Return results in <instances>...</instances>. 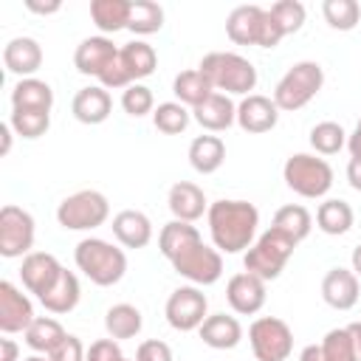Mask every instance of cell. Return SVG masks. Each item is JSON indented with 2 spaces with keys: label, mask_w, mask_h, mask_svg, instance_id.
Wrapping results in <instances>:
<instances>
[{
  "label": "cell",
  "mask_w": 361,
  "mask_h": 361,
  "mask_svg": "<svg viewBox=\"0 0 361 361\" xmlns=\"http://www.w3.org/2000/svg\"><path fill=\"white\" fill-rule=\"evenodd\" d=\"M144 327V319H141V310L135 305H113L107 313H104V330L110 338H135Z\"/></svg>",
  "instance_id": "33"
},
{
  "label": "cell",
  "mask_w": 361,
  "mask_h": 361,
  "mask_svg": "<svg viewBox=\"0 0 361 361\" xmlns=\"http://www.w3.org/2000/svg\"><path fill=\"white\" fill-rule=\"evenodd\" d=\"M79 299H82V288H79V279H76V274L73 271H62L59 274V279L54 282V288L48 290V293H42L39 296V305L48 310V313H56V316H62V313H71L76 305H79Z\"/></svg>",
  "instance_id": "27"
},
{
  "label": "cell",
  "mask_w": 361,
  "mask_h": 361,
  "mask_svg": "<svg viewBox=\"0 0 361 361\" xmlns=\"http://www.w3.org/2000/svg\"><path fill=\"white\" fill-rule=\"evenodd\" d=\"M133 0H93L90 3V20L104 34H116L130 25Z\"/></svg>",
  "instance_id": "28"
},
{
  "label": "cell",
  "mask_w": 361,
  "mask_h": 361,
  "mask_svg": "<svg viewBox=\"0 0 361 361\" xmlns=\"http://www.w3.org/2000/svg\"><path fill=\"white\" fill-rule=\"evenodd\" d=\"M347 149H350V158H361V127L355 124V130L347 135Z\"/></svg>",
  "instance_id": "49"
},
{
  "label": "cell",
  "mask_w": 361,
  "mask_h": 361,
  "mask_svg": "<svg viewBox=\"0 0 361 361\" xmlns=\"http://www.w3.org/2000/svg\"><path fill=\"white\" fill-rule=\"evenodd\" d=\"M118 361H135V358H118Z\"/></svg>",
  "instance_id": "55"
},
{
  "label": "cell",
  "mask_w": 361,
  "mask_h": 361,
  "mask_svg": "<svg viewBox=\"0 0 361 361\" xmlns=\"http://www.w3.org/2000/svg\"><path fill=\"white\" fill-rule=\"evenodd\" d=\"M0 361H20V347L14 338H0Z\"/></svg>",
  "instance_id": "46"
},
{
  "label": "cell",
  "mask_w": 361,
  "mask_h": 361,
  "mask_svg": "<svg viewBox=\"0 0 361 361\" xmlns=\"http://www.w3.org/2000/svg\"><path fill=\"white\" fill-rule=\"evenodd\" d=\"M23 336H25V344H28L34 353L51 355L68 333H65V327H62L54 316H37V319L28 324V330H25Z\"/></svg>",
  "instance_id": "31"
},
{
  "label": "cell",
  "mask_w": 361,
  "mask_h": 361,
  "mask_svg": "<svg viewBox=\"0 0 361 361\" xmlns=\"http://www.w3.org/2000/svg\"><path fill=\"white\" fill-rule=\"evenodd\" d=\"M324 85V71L313 59H302L285 71V76L274 87V102L285 113H296L305 104H310Z\"/></svg>",
  "instance_id": "6"
},
{
  "label": "cell",
  "mask_w": 361,
  "mask_h": 361,
  "mask_svg": "<svg viewBox=\"0 0 361 361\" xmlns=\"http://www.w3.org/2000/svg\"><path fill=\"white\" fill-rule=\"evenodd\" d=\"M299 361H322V347H319V344H307V347L299 353Z\"/></svg>",
  "instance_id": "52"
},
{
  "label": "cell",
  "mask_w": 361,
  "mask_h": 361,
  "mask_svg": "<svg viewBox=\"0 0 361 361\" xmlns=\"http://www.w3.org/2000/svg\"><path fill=\"white\" fill-rule=\"evenodd\" d=\"M322 14H324L330 28L353 31L358 25V20H361V6L355 0H324L322 3Z\"/></svg>",
  "instance_id": "38"
},
{
  "label": "cell",
  "mask_w": 361,
  "mask_h": 361,
  "mask_svg": "<svg viewBox=\"0 0 361 361\" xmlns=\"http://www.w3.org/2000/svg\"><path fill=\"white\" fill-rule=\"evenodd\" d=\"M248 341L257 361H288L293 353V330L276 316H259L248 327Z\"/></svg>",
  "instance_id": "11"
},
{
  "label": "cell",
  "mask_w": 361,
  "mask_h": 361,
  "mask_svg": "<svg viewBox=\"0 0 361 361\" xmlns=\"http://www.w3.org/2000/svg\"><path fill=\"white\" fill-rule=\"evenodd\" d=\"M172 93L178 96V102L186 107H197V104H203L212 93H214V87H212V82L206 79V73L200 71V68H192V71H180L178 76H175V82H172Z\"/></svg>",
  "instance_id": "30"
},
{
  "label": "cell",
  "mask_w": 361,
  "mask_h": 361,
  "mask_svg": "<svg viewBox=\"0 0 361 361\" xmlns=\"http://www.w3.org/2000/svg\"><path fill=\"white\" fill-rule=\"evenodd\" d=\"M347 330H350V338H353L355 355H358V361H361V322H350V324H347Z\"/></svg>",
  "instance_id": "50"
},
{
  "label": "cell",
  "mask_w": 361,
  "mask_h": 361,
  "mask_svg": "<svg viewBox=\"0 0 361 361\" xmlns=\"http://www.w3.org/2000/svg\"><path fill=\"white\" fill-rule=\"evenodd\" d=\"M8 124H11L14 135L34 141V138H39V135L48 133V127H51V113H45V110H11Z\"/></svg>",
  "instance_id": "37"
},
{
  "label": "cell",
  "mask_w": 361,
  "mask_h": 361,
  "mask_svg": "<svg viewBox=\"0 0 361 361\" xmlns=\"http://www.w3.org/2000/svg\"><path fill=\"white\" fill-rule=\"evenodd\" d=\"M361 288H358V276L353 274V268H330L322 279V299L333 307V310H350L358 305Z\"/></svg>",
  "instance_id": "18"
},
{
  "label": "cell",
  "mask_w": 361,
  "mask_h": 361,
  "mask_svg": "<svg viewBox=\"0 0 361 361\" xmlns=\"http://www.w3.org/2000/svg\"><path fill=\"white\" fill-rule=\"evenodd\" d=\"M34 217L14 206V203H6L0 209V254L6 259H17V257H25L31 254L34 248Z\"/></svg>",
  "instance_id": "13"
},
{
  "label": "cell",
  "mask_w": 361,
  "mask_h": 361,
  "mask_svg": "<svg viewBox=\"0 0 361 361\" xmlns=\"http://www.w3.org/2000/svg\"><path fill=\"white\" fill-rule=\"evenodd\" d=\"M158 248L169 259L175 274H180L183 279H189L197 288L214 285L223 276V257H220V251L206 245L200 231L192 223L169 220L161 228V234H158Z\"/></svg>",
  "instance_id": "1"
},
{
  "label": "cell",
  "mask_w": 361,
  "mask_h": 361,
  "mask_svg": "<svg viewBox=\"0 0 361 361\" xmlns=\"http://www.w3.org/2000/svg\"><path fill=\"white\" fill-rule=\"evenodd\" d=\"M110 217V203L96 189H82L68 195L56 206V223L68 231H90L99 228Z\"/></svg>",
  "instance_id": "10"
},
{
  "label": "cell",
  "mask_w": 361,
  "mask_h": 361,
  "mask_svg": "<svg viewBox=\"0 0 361 361\" xmlns=\"http://www.w3.org/2000/svg\"><path fill=\"white\" fill-rule=\"evenodd\" d=\"M164 316L172 330H180V333L200 330V324L209 316V299L197 285H180L169 293Z\"/></svg>",
  "instance_id": "12"
},
{
  "label": "cell",
  "mask_w": 361,
  "mask_h": 361,
  "mask_svg": "<svg viewBox=\"0 0 361 361\" xmlns=\"http://www.w3.org/2000/svg\"><path fill=\"white\" fill-rule=\"evenodd\" d=\"M11 124L6 121V124H0V135H3V144H0V155H8V149H11Z\"/></svg>",
  "instance_id": "51"
},
{
  "label": "cell",
  "mask_w": 361,
  "mask_h": 361,
  "mask_svg": "<svg viewBox=\"0 0 361 361\" xmlns=\"http://www.w3.org/2000/svg\"><path fill=\"white\" fill-rule=\"evenodd\" d=\"M121 107H124V113H127V116H135V118H141V116L152 113V110H155L152 90H149L147 85H141V82H135V85L124 87V93H121Z\"/></svg>",
  "instance_id": "42"
},
{
  "label": "cell",
  "mask_w": 361,
  "mask_h": 361,
  "mask_svg": "<svg viewBox=\"0 0 361 361\" xmlns=\"http://www.w3.org/2000/svg\"><path fill=\"white\" fill-rule=\"evenodd\" d=\"M116 56H118V48L113 45V39H107V37H87V39H82V42L76 45V51H73V65H76L79 73L99 79V76L110 68V62H113Z\"/></svg>",
  "instance_id": "19"
},
{
  "label": "cell",
  "mask_w": 361,
  "mask_h": 361,
  "mask_svg": "<svg viewBox=\"0 0 361 361\" xmlns=\"http://www.w3.org/2000/svg\"><path fill=\"white\" fill-rule=\"evenodd\" d=\"M310 147L319 155H336V152H341V147H347V133L336 121H319L310 130Z\"/></svg>",
  "instance_id": "39"
},
{
  "label": "cell",
  "mask_w": 361,
  "mask_h": 361,
  "mask_svg": "<svg viewBox=\"0 0 361 361\" xmlns=\"http://www.w3.org/2000/svg\"><path fill=\"white\" fill-rule=\"evenodd\" d=\"M25 6H28V11H34V14H54V11L62 8L59 0H54V3H34V0H28Z\"/></svg>",
  "instance_id": "48"
},
{
  "label": "cell",
  "mask_w": 361,
  "mask_h": 361,
  "mask_svg": "<svg viewBox=\"0 0 361 361\" xmlns=\"http://www.w3.org/2000/svg\"><path fill=\"white\" fill-rule=\"evenodd\" d=\"M3 65L8 73L20 76V79H28L39 71L42 65V48L34 37H14L6 42L3 48Z\"/></svg>",
  "instance_id": "21"
},
{
  "label": "cell",
  "mask_w": 361,
  "mask_h": 361,
  "mask_svg": "<svg viewBox=\"0 0 361 361\" xmlns=\"http://www.w3.org/2000/svg\"><path fill=\"white\" fill-rule=\"evenodd\" d=\"M135 361H172V347L161 338H147L138 344Z\"/></svg>",
  "instance_id": "44"
},
{
  "label": "cell",
  "mask_w": 361,
  "mask_h": 361,
  "mask_svg": "<svg viewBox=\"0 0 361 361\" xmlns=\"http://www.w3.org/2000/svg\"><path fill=\"white\" fill-rule=\"evenodd\" d=\"M276 121H279V107L274 99H268L262 93L243 96V102L237 104V124H240V130H245L251 135L274 130Z\"/></svg>",
  "instance_id": "17"
},
{
  "label": "cell",
  "mask_w": 361,
  "mask_h": 361,
  "mask_svg": "<svg viewBox=\"0 0 361 361\" xmlns=\"http://www.w3.org/2000/svg\"><path fill=\"white\" fill-rule=\"evenodd\" d=\"M110 110H113V99L102 85L76 90V96L71 102V113L82 124H102V121H107Z\"/></svg>",
  "instance_id": "22"
},
{
  "label": "cell",
  "mask_w": 361,
  "mask_h": 361,
  "mask_svg": "<svg viewBox=\"0 0 361 361\" xmlns=\"http://www.w3.org/2000/svg\"><path fill=\"white\" fill-rule=\"evenodd\" d=\"M166 206L172 212V220H183V223H195V220L203 217V212H209L203 189L197 183H192V180L172 183L169 195H166Z\"/></svg>",
  "instance_id": "20"
},
{
  "label": "cell",
  "mask_w": 361,
  "mask_h": 361,
  "mask_svg": "<svg viewBox=\"0 0 361 361\" xmlns=\"http://www.w3.org/2000/svg\"><path fill=\"white\" fill-rule=\"evenodd\" d=\"M197 68L206 73V79L217 93L251 96V90L257 87V68L234 51H212L200 59Z\"/></svg>",
  "instance_id": "4"
},
{
  "label": "cell",
  "mask_w": 361,
  "mask_h": 361,
  "mask_svg": "<svg viewBox=\"0 0 361 361\" xmlns=\"http://www.w3.org/2000/svg\"><path fill=\"white\" fill-rule=\"evenodd\" d=\"M350 262H353V274H355V276H361V243L353 248V257H350Z\"/></svg>",
  "instance_id": "53"
},
{
  "label": "cell",
  "mask_w": 361,
  "mask_h": 361,
  "mask_svg": "<svg viewBox=\"0 0 361 361\" xmlns=\"http://www.w3.org/2000/svg\"><path fill=\"white\" fill-rule=\"evenodd\" d=\"M65 268L59 265V259L48 251H31L23 257V265H20V279H23V288L28 293H34L37 299L42 293H48L54 288V282L59 279Z\"/></svg>",
  "instance_id": "15"
},
{
  "label": "cell",
  "mask_w": 361,
  "mask_h": 361,
  "mask_svg": "<svg viewBox=\"0 0 361 361\" xmlns=\"http://www.w3.org/2000/svg\"><path fill=\"white\" fill-rule=\"evenodd\" d=\"M353 220H355L353 206L341 197H330V200L319 203V209H316V226L330 237L347 234L353 228Z\"/></svg>",
  "instance_id": "32"
},
{
  "label": "cell",
  "mask_w": 361,
  "mask_h": 361,
  "mask_svg": "<svg viewBox=\"0 0 361 361\" xmlns=\"http://www.w3.org/2000/svg\"><path fill=\"white\" fill-rule=\"evenodd\" d=\"M265 296H268L265 293V279H259V276H254L248 271L234 274L228 279V285H226V299H228L231 310L240 313V316L259 313L262 305H265Z\"/></svg>",
  "instance_id": "16"
},
{
  "label": "cell",
  "mask_w": 361,
  "mask_h": 361,
  "mask_svg": "<svg viewBox=\"0 0 361 361\" xmlns=\"http://www.w3.org/2000/svg\"><path fill=\"white\" fill-rule=\"evenodd\" d=\"M282 178L288 183V189H293L302 197H324L333 186V166L324 158L307 155V152H296L285 161L282 166Z\"/></svg>",
  "instance_id": "9"
},
{
  "label": "cell",
  "mask_w": 361,
  "mask_h": 361,
  "mask_svg": "<svg viewBox=\"0 0 361 361\" xmlns=\"http://www.w3.org/2000/svg\"><path fill=\"white\" fill-rule=\"evenodd\" d=\"M226 34L237 45H257V48H276L285 37L274 14L262 6H237L226 20Z\"/></svg>",
  "instance_id": "5"
},
{
  "label": "cell",
  "mask_w": 361,
  "mask_h": 361,
  "mask_svg": "<svg viewBox=\"0 0 361 361\" xmlns=\"http://www.w3.org/2000/svg\"><path fill=\"white\" fill-rule=\"evenodd\" d=\"M158 65V54L149 42L133 39L127 45L118 48V56L110 62V68L99 76V85L104 90H118V87H130L141 79H147Z\"/></svg>",
  "instance_id": "7"
},
{
  "label": "cell",
  "mask_w": 361,
  "mask_h": 361,
  "mask_svg": "<svg viewBox=\"0 0 361 361\" xmlns=\"http://www.w3.org/2000/svg\"><path fill=\"white\" fill-rule=\"evenodd\" d=\"M209 234L217 251L223 254H240L254 245L259 212L248 200H214L206 212Z\"/></svg>",
  "instance_id": "2"
},
{
  "label": "cell",
  "mask_w": 361,
  "mask_h": 361,
  "mask_svg": "<svg viewBox=\"0 0 361 361\" xmlns=\"http://www.w3.org/2000/svg\"><path fill=\"white\" fill-rule=\"evenodd\" d=\"M226 161V144L220 135H197L189 144V164L200 175H212Z\"/></svg>",
  "instance_id": "29"
},
{
  "label": "cell",
  "mask_w": 361,
  "mask_h": 361,
  "mask_svg": "<svg viewBox=\"0 0 361 361\" xmlns=\"http://www.w3.org/2000/svg\"><path fill=\"white\" fill-rule=\"evenodd\" d=\"M51 107H54V90L48 82L28 76L11 87V110H45V113H51Z\"/></svg>",
  "instance_id": "26"
},
{
  "label": "cell",
  "mask_w": 361,
  "mask_h": 361,
  "mask_svg": "<svg viewBox=\"0 0 361 361\" xmlns=\"http://www.w3.org/2000/svg\"><path fill=\"white\" fill-rule=\"evenodd\" d=\"M25 361H51V358H48V355H39V353H37V355H28Z\"/></svg>",
  "instance_id": "54"
},
{
  "label": "cell",
  "mask_w": 361,
  "mask_h": 361,
  "mask_svg": "<svg viewBox=\"0 0 361 361\" xmlns=\"http://www.w3.org/2000/svg\"><path fill=\"white\" fill-rule=\"evenodd\" d=\"M118 358H124V353L116 338H99L87 347V361H118Z\"/></svg>",
  "instance_id": "45"
},
{
  "label": "cell",
  "mask_w": 361,
  "mask_h": 361,
  "mask_svg": "<svg viewBox=\"0 0 361 361\" xmlns=\"http://www.w3.org/2000/svg\"><path fill=\"white\" fill-rule=\"evenodd\" d=\"M293 251H296V243L271 226V228L262 231V234L254 240V245L245 251L243 265H245L248 274H254V276L271 282V279H276V276L285 271V265H288V259L293 257Z\"/></svg>",
  "instance_id": "8"
},
{
  "label": "cell",
  "mask_w": 361,
  "mask_h": 361,
  "mask_svg": "<svg viewBox=\"0 0 361 361\" xmlns=\"http://www.w3.org/2000/svg\"><path fill=\"white\" fill-rule=\"evenodd\" d=\"M192 116H195V121L203 127V130H209V133H223V130H228L234 121H237V104L226 96V93H212L203 104H197L195 110H192Z\"/></svg>",
  "instance_id": "24"
},
{
  "label": "cell",
  "mask_w": 361,
  "mask_h": 361,
  "mask_svg": "<svg viewBox=\"0 0 361 361\" xmlns=\"http://www.w3.org/2000/svg\"><path fill=\"white\" fill-rule=\"evenodd\" d=\"M197 333H200L203 344L212 350H234L243 341V324L237 322V316H228V313L206 316V322L200 324Z\"/></svg>",
  "instance_id": "23"
},
{
  "label": "cell",
  "mask_w": 361,
  "mask_h": 361,
  "mask_svg": "<svg viewBox=\"0 0 361 361\" xmlns=\"http://www.w3.org/2000/svg\"><path fill=\"white\" fill-rule=\"evenodd\" d=\"M113 234L124 248H144L152 240V223L138 209H124L113 217Z\"/></svg>",
  "instance_id": "25"
},
{
  "label": "cell",
  "mask_w": 361,
  "mask_h": 361,
  "mask_svg": "<svg viewBox=\"0 0 361 361\" xmlns=\"http://www.w3.org/2000/svg\"><path fill=\"white\" fill-rule=\"evenodd\" d=\"M189 121H192V116H189V110H186L180 102H164V104H158V107L152 110V124H155V130L164 133V135H178V133H183V130L189 127Z\"/></svg>",
  "instance_id": "36"
},
{
  "label": "cell",
  "mask_w": 361,
  "mask_h": 361,
  "mask_svg": "<svg viewBox=\"0 0 361 361\" xmlns=\"http://www.w3.org/2000/svg\"><path fill=\"white\" fill-rule=\"evenodd\" d=\"M347 180L355 192H361V158H350L347 164Z\"/></svg>",
  "instance_id": "47"
},
{
  "label": "cell",
  "mask_w": 361,
  "mask_h": 361,
  "mask_svg": "<svg viewBox=\"0 0 361 361\" xmlns=\"http://www.w3.org/2000/svg\"><path fill=\"white\" fill-rule=\"evenodd\" d=\"M268 11L274 14V20L279 23V28H282L285 37H288V34H296V31L305 25V6H302L299 0H279V3H274Z\"/></svg>",
  "instance_id": "41"
},
{
  "label": "cell",
  "mask_w": 361,
  "mask_h": 361,
  "mask_svg": "<svg viewBox=\"0 0 361 361\" xmlns=\"http://www.w3.org/2000/svg\"><path fill=\"white\" fill-rule=\"evenodd\" d=\"M73 262L99 288H110L127 274V254L102 237H85L73 251Z\"/></svg>",
  "instance_id": "3"
},
{
  "label": "cell",
  "mask_w": 361,
  "mask_h": 361,
  "mask_svg": "<svg viewBox=\"0 0 361 361\" xmlns=\"http://www.w3.org/2000/svg\"><path fill=\"white\" fill-rule=\"evenodd\" d=\"M34 305L31 299L8 279L0 282V330L6 336L11 333H25L28 324L34 322Z\"/></svg>",
  "instance_id": "14"
},
{
  "label": "cell",
  "mask_w": 361,
  "mask_h": 361,
  "mask_svg": "<svg viewBox=\"0 0 361 361\" xmlns=\"http://www.w3.org/2000/svg\"><path fill=\"white\" fill-rule=\"evenodd\" d=\"M51 361H87V350H85V344L79 341V336H65L62 341H59V347L48 355Z\"/></svg>",
  "instance_id": "43"
},
{
  "label": "cell",
  "mask_w": 361,
  "mask_h": 361,
  "mask_svg": "<svg viewBox=\"0 0 361 361\" xmlns=\"http://www.w3.org/2000/svg\"><path fill=\"white\" fill-rule=\"evenodd\" d=\"M276 231H282L285 237H290L296 245L310 234L313 228V217L305 206L299 203H288V206H279L276 214H274V223H271Z\"/></svg>",
  "instance_id": "34"
},
{
  "label": "cell",
  "mask_w": 361,
  "mask_h": 361,
  "mask_svg": "<svg viewBox=\"0 0 361 361\" xmlns=\"http://www.w3.org/2000/svg\"><path fill=\"white\" fill-rule=\"evenodd\" d=\"M319 347H322V361H358L347 327H333V330H327V336L322 338Z\"/></svg>",
  "instance_id": "40"
},
{
  "label": "cell",
  "mask_w": 361,
  "mask_h": 361,
  "mask_svg": "<svg viewBox=\"0 0 361 361\" xmlns=\"http://www.w3.org/2000/svg\"><path fill=\"white\" fill-rule=\"evenodd\" d=\"M358 127H361V118H358Z\"/></svg>",
  "instance_id": "56"
},
{
  "label": "cell",
  "mask_w": 361,
  "mask_h": 361,
  "mask_svg": "<svg viewBox=\"0 0 361 361\" xmlns=\"http://www.w3.org/2000/svg\"><path fill=\"white\" fill-rule=\"evenodd\" d=\"M133 34L147 37L164 28V8L152 0H133V11H130V25Z\"/></svg>",
  "instance_id": "35"
}]
</instances>
